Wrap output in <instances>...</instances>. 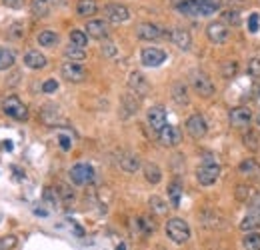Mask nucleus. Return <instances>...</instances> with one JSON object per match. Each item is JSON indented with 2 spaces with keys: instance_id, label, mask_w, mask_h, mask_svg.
Segmentation results:
<instances>
[{
  "instance_id": "54",
  "label": "nucleus",
  "mask_w": 260,
  "mask_h": 250,
  "mask_svg": "<svg viewBox=\"0 0 260 250\" xmlns=\"http://www.w3.org/2000/svg\"><path fill=\"white\" fill-rule=\"evenodd\" d=\"M258 100H260V96H258Z\"/></svg>"
},
{
  "instance_id": "46",
  "label": "nucleus",
  "mask_w": 260,
  "mask_h": 250,
  "mask_svg": "<svg viewBox=\"0 0 260 250\" xmlns=\"http://www.w3.org/2000/svg\"><path fill=\"white\" fill-rule=\"evenodd\" d=\"M56 90H58V80L48 78V80L42 82V92H44V94H52V92H56Z\"/></svg>"
},
{
  "instance_id": "38",
  "label": "nucleus",
  "mask_w": 260,
  "mask_h": 250,
  "mask_svg": "<svg viewBox=\"0 0 260 250\" xmlns=\"http://www.w3.org/2000/svg\"><path fill=\"white\" fill-rule=\"evenodd\" d=\"M236 72H238V62H236V60H224V62L220 64V74H222L224 78H234Z\"/></svg>"
},
{
  "instance_id": "45",
  "label": "nucleus",
  "mask_w": 260,
  "mask_h": 250,
  "mask_svg": "<svg viewBox=\"0 0 260 250\" xmlns=\"http://www.w3.org/2000/svg\"><path fill=\"white\" fill-rule=\"evenodd\" d=\"M248 74L254 78H260V58H250L248 60Z\"/></svg>"
},
{
  "instance_id": "33",
  "label": "nucleus",
  "mask_w": 260,
  "mask_h": 250,
  "mask_svg": "<svg viewBox=\"0 0 260 250\" xmlns=\"http://www.w3.org/2000/svg\"><path fill=\"white\" fill-rule=\"evenodd\" d=\"M242 246H244V250H260V232H256V230L246 232L242 238Z\"/></svg>"
},
{
  "instance_id": "31",
  "label": "nucleus",
  "mask_w": 260,
  "mask_h": 250,
  "mask_svg": "<svg viewBox=\"0 0 260 250\" xmlns=\"http://www.w3.org/2000/svg\"><path fill=\"white\" fill-rule=\"evenodd\" d=\"M220 20L226 24V26H240L242 24V18H240V12L234 10V8H226L220 12Z\"/></svg>"
},
{
  "instance_id": "15",
  "label": "nucleus",
  "mask_w": 260,
  "mask_h": 250,
  "mask_svg": "<svg viewBox=\"0 0 260 250\" xmlns=\"http://www.w3.org/2000/svg\"><path fill=\"white\" fill-rule=\"evenodd\" d=\"M146 122H148V126L158 134L164 126H166V110L164 106H150L148 112H146Z\"/></svg>"
},
{
  "instance_id": "6",
  "label": "nucleus",
  "mask_w": 260,
  "mask_h": 250,
  "mask_svg": "<svg viewBox=\"0 0 260 250\" xmlns=\"http://www.w3.org/2000/svg\"><path fill=\"white\" fill-rule=\"evenodd\" d=\"M190 84H192V88H194V92L198 94V96H202V98H210V96H214V84H212V80H210V76L206 74V72H202V70H194L192 74H190Z\"/></svg>"
},
{
  "instance_id": "24",
  "label": "nucleus",
  "mask_w": 260,
  "mask_h": 250,
  "mask_svg": "<svg viewBox=\"0 0 260 250\" xmlns=\"http://www.w3.org/2000/svg\"><path fill=\"white\" fill-rule=\"evenodd\" d=\"M98 12V4L96 0H78L76 2V14L86 18V16H94Z\"/></svg>"
},
{
  "instance_id": "23",
  "label": "nucleus",
  "mask_w": 260,
  "mask_h": 250,
  "mask_svg": "<svg viewBox=\"0 0 260 250\" xmlns=\"http://www.w3.org/2000/svg\"><path fill=\"white\" fill-rule=\"evenodd\" d=\"M172 100L176 104H180V106H186L190 102V92H188V84L186 82L178 80V82L172 84Z\"/></svg>"
},
{
  "instance_id": "13",
  "label": "nucleus",
  "mask_w": 260,
  "mask_h": 250,
  "mask_svg": "<svg viewBox=\"0 0 260 250\" xmlns=\"http://www.w3.org/2000/svg\"><path fill=\"white\" fill-rule=\"evenodd\" d=\"M128 88H130V92H132V94H136L138 98H144L150 92V84H148L146 76L142 72H138V70L130 72V76H128Z\"/></svg>"
},
{
  "instance_id": "26",
  "label": "nucleus",
  "mask_w": 260,
  "mask_h": 250,
  "mask_svg": "<svg viewBox=\"0 0 260 250\" xmlns=\"http://www.w3.org/2000/svg\"><path fill=\"white\" fill-rule=\"evenodd\" d=\"M138 106H140V98H138L136 94L130 92V94H124V96H122V110H124V116L136 114Z\"/></svg>"
},
{
  "instance_id": "40",
  "label": "nucleus",
  "mask_w": 260,
  "mask_h": 250,
  "mask_svg": "<svg viewBox=\"0 0 260 250\" xmlns=\"http://www.w3.org/2000/svg\"><path fill=\"white\" fill-rule=\"evenodd\" d=\"M16 244H18V238H16L14 234L0 236V250H12Z\"/></svg>"
},
{
  "instance_id": "1",
  "label": "nucleus",
  "mask_w": 260,
  "mask_h": 250,
  "mask_svg": "<svg viewBox=\"0 0 260 250\" xmlns=\"http://www.w3.org/2000/svg\"><path fill=\"white\" fill-rule=\"evenodd\" d=\"M178 12L188 18L212 16L220 10V0H180L176 4Z\"/></svg>"
},
{
  "instance_id": "16",
  "label": "nucleus",
  "mask_w": 260,
  "mask_h": 250,
  "mask_svg": "<svg viewBox=\"0 0 260 250\" xmlns=\"http://www.w3.org/2000/svg\"><path fill=\"white\" fill-rule=\"evenodd\" d=\"M140 60L146 68H156L160 66L164 60H166V52L162 48H156V46H148V48H142L140 52Z\"/></svg>"
},
{
  "instance_id": "49",
  "label": "nucleus",
  "mask_w": 260,
  "mask_h": 250,
  "mask_svg": "<svg viewBox=\"0 0 260 250\" xmlns=\"http://www.w3.org/2000/svg\"><path fill=\"white\" fill-rule=\"evenodd\" d=\"M102 52H104L106 56H116V46H114L112 42H104V44H102Z\"/></svg>"
},
{
  "instance_id": "18",
  "label": "nucleus",
  "mask_w": 260,
  "mask_h": 250,
  "mask_svg": "<svg viewBox=\"0 0 260 250\" xmlns=\"http://www.w3.org/2000/svg\"><path fill=\"white\" fill-rule=\"evenodd\" d=\"M86 34L90 38H96V40H104L108 38L110 34V28H108V20H100V18H92L86 22Z\"/></svg>"
},
{
  "instance_id": "32",
  "label": "nucleus",
  "mask_w": 260,
  "mask_h": 250,
  "mask_svg": "<svg viewBox=\"0 0 260 250\" xmlns=\"http://www.w3.org/2000/svg\"><path fill=\"white\" fill-rule=\"evenodd\" d=\"M64 56L68 58V60H72V62H82L84 58H86V50L82 48V46H76V44H68L66 48H64Z\"/></svg>"
},
{
  "instance_id": "8",
  "label": "nucleus",
  "mask_w": 260,
  "mask_h": 250,
  "mask_svg": "<svg viewBox=\"0 0 260 250\" xmlns=\"http://www.w3.org/2000/svg\"><path fill=\"white\" fill-rule=\"evenodd\" d=\"M68 176H70V182H72V184H76V186H86V184H90V182L94 180V168H92L90 164H86V162H78V164H74V166L70 168Z\"/></svg>"
},
{
  "instance_id": "22",
  "label": "nucleus",
  "mask_w": 260,
  "mask_h": 250,
  "mask_svg": "<svg viewBox=\"0 0 260 250\" xmlns=\"http://www.w3.org/2000/svg\"><path fill=\"white\" fill-rule=\"evenodd\" d=\"M118 166H120L124 172H128V174H134V172H138V168H140V158H138L136 154L124 152V154H120V158H118Z\"/></svg>"
},
{
  "instance_id": "14",
  "label": "nucleus",
  "mask_w": 260,
  "mask_h": 250,
  "mask_svg": "<svg viewBox=\"0 0 260 250\" xmlns=\"http://www.w3.org/2000/svg\"><path fill=\"white\" fill-rule=\"evenodd\" d=\"M136 36L140 40H148V42H154V40H160L164 38V30L154 24V22H138L136 24Z\"/></svg>"
},
{
  "instance_id": "29",
  "label": "nucleus",
  "mask_w": 260,
  "mask_h": 250,
  "mask_svg": "<svg viewBox=\"0 0 260 250\" xmlns=\"http://www.w3.org/2000/svg\"><path fill=\"white\" fill-rule=\"evenodd\" d=\"M30 10L36 18H46L50 12V2L48 0H30Z\"/></svg>"
},
{
  "instance_id": "36",
  "label": "nucleus",
  "mask_w": 260,
  "mask_h": 250,
  "mask_svg": "<svg viewBox=\"0 0 260 250\" xmlns=\"http://www.w3.org/2000/svg\"><path fill=\"white\" fill-rule=\"evenodd\" d=\"M148 206H150V210H152L154 214H158V216H162V214L168 212V204H166V200H162V198L156 196V194L148 198Z\"/></svg>"
},
{
  "instance_id": "41",
  "label": "nucleus",
  "mask_w": 260,
  "mask_h": 250,
  "mask_svg": "<svg viewBox=\"0 0 260 250\" xmlns=\"http://www.w3.org/2000/svg\"><path fill=\"white\" fill-rule=\"evenodd\" d=\"M6 32H8V38L18 40V38H22V36H24V26H22V24H18V22H14V24H10V28H8Z\"/></svg>"
},
{
  "instance_id": "7",
  "label": "nucleus",
  "mask_w": 260,
  "mask_h": 250,
  "mask_svg": "<svg viewBox=\"0 0 260 250\" xmlns=\"http://www.w3.org/2000/svg\"><path fill=\"white\" fill-rule=\"evenodd\" d=\"M2 110L12 120H26L28 118V106L18 96H8L2 104Z\"/></svg>"
},
{
  "instance_id": "12",
  "label": "nucleus",
  "mask_w": 260,
  "mask_h": 250,
  "mask_svg": "<svg viewBox=\"0 0 260 250\" xmlns=\"http://www.w3.org/2000/svg\"><path fill=\"white\" fill-rule=\"evenodd\" d=\"M102 12H104L106 20L112 22V24H122V22L130 20V10H128L124 4H118V2H110V4H106Z\"/></svg>"
},
{
  "instance_id": "50",
  "label": "nucleus",
  "mask_w": 260,
  "mask_h": 250,
  "mask_svg": "<svg viewBox=\"0 0 260 250\" xmlns=\"http://www.w3.org/2000/svg\"><path fill=\"white\" fill-rule=\"evenodd\" d=\"M2 2H4V6H8V8H14V10H18V8H22L24 0H2Z\"/></svg>"
},
{
  "instance_id": "5",
  "label": "nucleus",
  "mask_w": 260,
  "mask_h": 250,
  "mask_svg": "<svg viewBox=\"0 0 260 250\" xmlns=\"http://www.w3.org/2000/svg\"><path fill=\"white\" fill-rule=\"evenodd\" d=\"M254 120V114L248 106H234L230 112H228V122L230 126L236 128V130H248V126Z\"/></svg>"
},
{
  "instance_id": "4",
  "label": "nucleus",
  "mask_w": 260,
  "mask_h": 250,
  "mask_svg": "<svg viewBox=\"0 0 260 250\" xmlns=\"http://www.w3.org/2000/svg\"><path fill=\"white\" fill-rule=\"evenodd\" d=\"M246 204H248V210H246V216L240 222L242 232H250V230L260 228V194L256 192Z\"/></svg>"
},
{
  "instance_id": "19",
  "label": "nucleus",
  "mask_w": 260,
  "mask_h": 250,
  "mask_svg": "<svg viewBox=\"0 0 260 250\" xmlns=\"http://www.w3.org/2000/svg\"><path fill=\"white\" fill-rule=\"evenodd\" d=\"M238 172L250 182H260V164L254 158H244L238 164Z\"/></svg>"
},
{
  "instance_id": "35",
  "label": "nucleus",
  "mask_w": 260,
  "mask_h": 250,
  "mask_svg": "<svg viewBox=\"0 0 260 250\" xmlns=\"http://www.w3.org/2000/svg\"><path fill=\"white\" fill-rule=\"evenodd\" d=\"M14 60H16V56H14V52H12L10 48L0 46V70H8V68H12Z\"/></svg>"
},
{
  "instance_id": "43",
  "label": "nucleus",
  "mask_w": 260,
  "mask_h": 250,
  "mask_svg": "<svg viewBox=\"0 0 260 250\" xmlns=\"http://www.w3.org/2000/svg\"><path fill=\"white\" fill-rule=\"evenodd\" d=\"M56 192H58V196H60V200H64V202H70L72 198H74V194H72V190L66 186V184H58L56 186Z\"/></svg>"
},
{
  "instance_id": "21",
  "label": "nucleus",
  "mask_w": 260,
  "mask_h": 250,
  "mask_svg": "<svg viewBox=\"0 0 260 250\" xmlns=\"http://www.w3.org/2000/svg\"><path fill=\"white\" fill-rule=\"evenodd\" d=\"M24 64H26L30 70H42V68H46L48 58H46L42 52H38V50H28V52L24 54Z\"/></svg>"
},
{
  "instance_id": "34",
  "label": "nucleus",
  "mask_w": 260,
  "mask_h": 250,
  "mask_svg": "<svg viewBox=\"0 0 260 250\" xmlns=\"http://www.w3.org/2000/svg\"><path fill=\"white\" fill-rule=\"evenodd\" d=\"M254 194H256V190H254L252 186H248V184H238V186H234V198L240 200V202H248Z\"/></svg>"
},
{
  "instance_id": "10",
  "label": "nucleus",
  "mask_w": 260,
  "mask_h": 250,
  "mask_svg": "<svg viewBox=\"0 0 260 250\" xmlns=\"http://www.w3.org/2000/svg\"><path fill=\"white\" fill-rule=\"evenodd\" d=\"M206 38L212 44H224L230 38V28L222 20H214L206 26Z\"/></svg>"
},
{
  "instance_id": "37",
  "label": "nucleus",
  "mask_w": 260,
  "mask_h": 250,
  "mask_svg": "<svg viewBox=\"0 0 260 250\" xmlns=\"http://www.w3.org/2000/svg\"><path fill=\"white\" fill-rule=\"evenodd\" d=\"M136 228L142 232V234H152L156 230V224L152 222V218L148 216H138L136 218Z\"/></svg>"
},
{
  "instance_id": "3",
  "label": "nucleus",
  "mask_w": 260,
  "mask_h": 250,
  "mask_svg": "<svg viewBox=\"0 0 260 250\" xmlns=\"http://www.w3.org/2000/svg\"><path fill=\"white\" fill-rule=\"evenodd\" d=\"M164 228H166V236L174 244H186L190 240V226L182 218H170Z\"/></svg>"
},
{
  "instance_id": "53",
  "label": "nucleus",
  "mask_w": 260,
  "mask_h": 250,
  "mask_svg": "<svg viewBox=\"0 0 260 250\" xmlns=\"http://www.w3.org/2000/svg\"><path fill=\"white\" fill-rule=\"evenodd\" d=\"M256 124H258V126H260V112H258V116H256Z\"/></svg>"
},
{
  "instance_id": "44",
  "label": "nucleus",
  "mask_w": 260,
  "mask_h": 250,
  "mask_svg": "<svg viewBox=\"0 0 260 250\" xmlns=\"http://www.w3.org/2000/svg\"><path fill=\"white\" fill-rule=\"evenodd\" d=\"M44 200H46L50 206H58L60 196H58V192H56V190H52V188H44Z\"/></svg>"
},
{
  "instance_id": "17",
  "label": "nucleus",
  "mask_w": 260,
  "mask_h": 250,
  "mask_svg": "<svg viewBox=\"0 0 260 250\" xmlns=\"http://www.w3.org/2000/svg\"><path fill=\"white\" fill-rule=\"evenodd\" d=\"M158 140H160L162 146L174 148V146H178L182 142V132H180V128L172 126V124H166V126L158 132Z\"/></svg>"
},
{
  "instance_id": "9",
  "label": "nucleus",
  "mask_w": 260,
  "mask_h": 250,
  "mask_svg": "<svg viewBox=\"0 0 260 250\" xmlns=\"http://www.w3.org/2000/svg\"><path fill=\"white\" fill-rule=\"evenodd\" d=\"M60 74H62V78H64V80H68V82H74V84H78V82H84V80L88 78V72H86V68H84L82 64H78V62H72V60H68V62H64V64H62V68H60Z\"/></svg>"
},
{
  "instance_id": "52",
  "label": "nucleus",
  "mask_w": 260,
  "mask_h": 250,
  "mask_svg": "<svg viewBox=\"0 0 260 250\" xmlns=\"http://www.w3.org/2000/svg\"><path fill=\"white\" fill-rule=\"evenodd\" d=\"M116 250H126V244H124V242H120V244L116 246Z\"/></svg>"
},
{
  "instance_id": "30",
  "label": "nucleus",
  "mask_w": 260,
  "mask_h": 250,
  "mask_svg": "<svg viewBox=\"0 0 260 250\" xmlns=\"http://www.w3.org/2000/svg\"><path fill=\"white\" fill-rule=\"evenodd\" d=\"M40 116L46 124H56L60 120V108L54 106V104H46L42 110H40Z\"/></svg>"
},
{
  "instance_id": "47",
  "label": "nucleus",
  "mask_w": 260,
  "mask_h": 250,
  "mask_svg": "<svg viewBox=\"0 0 260 250\" xmlns=\"http://www.w3.org/2000/svg\"><path fill=\"white\" fill-rule=\"evenodd\" d=\"M258 28H260V24H258V14H256V12H252V14L248 16V32L256 34V32H258Z\"/></svg>"
},
{
  "instance_id": "20",
  "label": "nucleus",
  "mask_w": 260,
  "mask_h": 250,
  "mask_svg": "<svg viewBox=\"0 0 260 250\" xmlns=\"http://www.w3.org/2000/svg\"><path fill=\"white\" fill-rule=\"evenodd\" d=\"M170 40L180 50H190V46H192V36H190V32L186 28H172L170 30Z\"/></svg>"
},
{
  "instance_id": "2",
  "label": "nucleus",
  "mask_w": 260,
  "mask_h": 250,
  "mask_svg": "<svg viewBox=\"0 0 260 250\" xmlns=\"http://www.w3.org/2000/svg\"><path fill=\"white\" fill-rule=\"evenodd\" d=\"M220 176V164L214 158L202 160V164L196 168V182L200 186H212Z\"/></svg>"
},
{
  "instance_id": "25",
  "label": "nucleus",
  "mask_w": 260,
  "mask_h": 250,
  "mask_svg": "<svg viewBox=\"0 0 260 250\" xmlns=\"http://www.w3.org/2000/svg\"><path fill=\"white\" fill-rule=\"evenodd\" d=\"M36 40H38L40 46H44V48H52V46H56V44L60 42V36H58V32L46 28V30H40V32H38Z\"/></svg>"
},
{
  "instance_id": "42",
  "label": "nucleus",
  "mask_w": 260,
  "mask_h": 250,
  "mask_svg": "<svg viewBox=\"0 0 260 250\" xmlns=\"http://www.w3.org/2000/svg\"><path fill=\"white\" fill-rule=\"evenodd\" d=\"M242 140H244V146H246V148H250L252 152H256V150H258V138H256V134H254V132H246Z\"/></svg>"
},
{
  "instance_id": "51",
  "label": "nucleus",
  "mask_w": 260,
  "mask_h": 250,
  "mask_svg": "<svg viewBox=\"0 0 260 250\" xmlns=\"http://www.w3.org/2000/svg\"><path fill=\"white\" fill-rule=\"evenodd\" d=\"M2 148L10 152V150H12V142H10V140H6V142H2Z\"/></svg>"
},
{
  "instance_id": "39",
  "label": "nucleus",
  "mask_w": 260,
  "mask_h": 250,
  "mask_svg": "<svg viewBox=\"0 0 260 250\" xmlns=\"http://www.w3.org/2000/svg\"><path fill=\"white\" fill-rule=\"evenodd\" d=\"M70 42L76 44V46L86 48V44H88V34H86V30H78V28L70 30Z\"/></svg>"
},
{
  "instance_id": "27",
  "label": "nucleus",
  "mask_w": 260,
  "mask_h": 250,
  "mask_svg": "<svg viewBox=\"0 0 260 250\" xmlns=\"http://www.w3.org/2000/svg\"><path fill=\"white\" fill-rule=\"evenodd\" d=\"M168 198H170V206L172 208L180 206V198H182V182L180 180H172L168 184Z\"/></svg>"
},
{
  "instance_id": "48",
  "label": "nucleus",
  "mask_w": 260,
  "mask_h": 250,
  "mask_svg": "<svg viewBox=\"0 0 260 250\" xmlns=\"http://www.w3.org/2000/svg\"><path fill=\"white\" fill-rule=\"evenodd\" d=\"M58 144H60V148H62L64 152H68V150L72 148V138H70L68 134H58Z\"/></svg>"
},
{
  "instance_id": "28",
  "label": "nucleus",
  "mask_w": 260,
  "mask_h": 250,
  "mask_svg": "<svg viewBox=\"0 0 260 250\" xmlns=\"http://www.w3.org/2000/svg\"><path fill=\"white\" fill-rule=\"evenodd\" d=\"M142 172H144V178H146V182H150V184H158V182L162 180V170H160V168H158L154 162H148V164H144Z\"/></svg>"
},
{
  "instance_id": "11",
  "label": "nucleus",
  "mask_w": 260,
  "mask_h": 250,
  "mask_svg": "<svg viewBox=\"0 0 260 250\" xmlns=\"http://www.w3.org/2000/svg\"><path fill=\"white\" fill-rule=\"evenodd\" d=\"M186 132H188L194 140H202V138L206 136L208 124H206V120H204L202 114H192V116H188V120H186Z\"/></svg>"
}]
</instances>
